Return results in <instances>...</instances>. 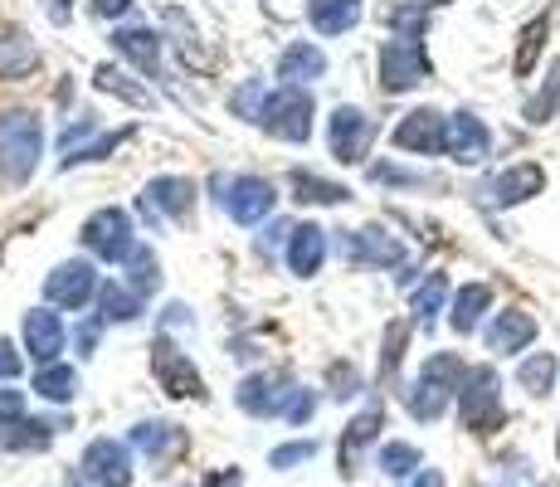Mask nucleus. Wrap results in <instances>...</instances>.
<instances>
[{
    "mask_svg": "<svg viewBox=\"0 0 560 487\" xmlns=\"http://www.w3.org/2000/svg\"><path fill=\"white\" fill-rule=\"evenodd\" d=\"M331 385H337V390H331L337 399H351L361 381H357V371H351V366H331Z\"/></svg>",
    "mask_w": 560,
    "mask_h": 487,
    "instance_id": "obj_41",
    "label": "nucleus"
},
{
    "mask_svg": "<svg viewBox=\"0 0 560 487\" xmlns=\"http://www.w3.org/2000/svg\"><path fill=\"white\" fill-rule=\"evenodd\" d=\"M98 288V274H93L89 258H73V264H59L54 274L45 278V298L49 302H63V308H83Z\"/></svg>",
    "mask_w": 560,
    "mask_h": 487,
    "instance_id": "obj_13",
    "label": "nucleus"
},
{
    "mask_svg": "<svg viewBox=\"0 0 560 487\" xmlns=\"http://www.w3.org/2000/svg\"><path fill=\"white\" fill-rule=\"evenodd\" d=\"M307 20L317 35H347L361 25V0H307Z\"/></svg>",
    "mask_w": 560,
    "mask_h": 487,
    "instance_id": "obj_22",
    "label": "nucleus"
},
{
    "mask_svg": "<svg viewBox=\"0 0 560 487\" xmlns=\"http://www.w3.org/2000/svg\"><path fill=\"white\" fill-rule=\"evenodd\" d=\"M546 30H551L546 15H536L532 25L522 30V45H516V79H526V73L536 69V54H541V45H546Z\"/></svg>",
    "mask_w": 560,
    "mask_h": 487,
    "instance_id": "obj_33",
    "label": "nucleus"
},
{
    "mask_svg": "<svg viewBox=\"0 0 560 487\" xmlns=\"http://www.w3.org/2000/svg\"><path fill=\"white\" fill-rule=\"evenodd\" d=\"M244 478H240V468H230V473H214V478L210 483H205V487H240Z\"/></svg>",
    "mask_w": 560,
    "mask_h": 487,
    "instance_id": "obj_44",
    "label": "nucleus"
},
{
    "mask_svg": "<svg viewBox=\"0 0 560 487\" xmlns=\"http://www.w3.org/2000/svg\"><path fill=\"white\" fill-rule=\"evenodd\" d=\"M371 137H375V123L361 113V107H337L331 113V127H327V142H331V156L337 161H361L365 156V147H371Z\"/></svg>",
    "mask_w": 560,
    "mask_h": 487,
    "instance_id": "obj_11",
    "label": "nucleus"
},
{
    "mask_svg": "<svg viewBox=\"0 0 560 487\" xmlns=\"http://www.w3.org/2000/svg\"><path fill=\"white\" fill-rule=\"evenodd\" d=\"M556 107H560V59L546 69V89L526 103V123H551Z\"/></svg>",
    "mask_w": 560,
    "mask_h": 487,
    "instance_id": "obj_35",
    "label": "nucleus"
},
{
    "mask_svg": "<svg viewBox=\"0 0 560 487\" xmlns=\"http://www.w3.org/2000/svg\"><path fill=\"white\" fill-rule=\"evenodd\" d=\"M264 132L283 142H307L312 137V97L303 89H278L264 107Z\"/></svg>",
    "mask_w": 560,
    "mask_h": 487,
    "instance_id": "obj_5",
    "label": "nucleus"
},
{
    "mask_svg": "<svg viewBox=\"0 0 560 487\" xmlns=\"http://www.w3.org/2000/svg\"><path fill=\"white\" fill-rule=\"evenodd\" d=\"M214 190H220V205L234 214L240 224H264L268 210H273V186H268L264 176H234V181H214Z\"/></svg>",
    "mask_w": 560,
    "mask_h": 487,
    "instance_id": "obj_6",
    "label": "nucleus"
},
{
    "mask_svg": "<svg viewBox=\"0 0 560 487\" xmlns=\"http://www.w3.org/2000/svg\"><path fill=\"white\" fill-rule=\"evenodd\" d=\"M35 390L45 399H59L63 405V399H73V390H79V375H73L69 366H45V371L35 375Z\"/></svg>",
    "mask_w": 560,
    "mask_h": 487,
    "instance_id": "obj_36",
    "label": "nucleus"
},
{
    "mask_svg": "<svg viewBox=\"0 0 560 487\" xmlns=\"http://www.w3.org/2000/svg\"><path fill=\"white\" fill-rule=\"evenodd\" d=\"M20 366H25V361H20V356H15V346H10V341H0V375H5V381H10V375H20Z\"/></svg>",
    "mask_w": 560,
    "mask_h": 487,
    "instance_id": "obj_42",
    "label": "nucleus"
},
{
    "mask_svg": "<svg viewBox=\"0 0 560 487\" xmlns=\"http://www.w3.org/2000/svg\"><path fill=\"white\" fill-rule=\"evenodd\" d=\"M39 142H45V132H39L35 113L0 117V176H5L10 186L30 181V171H35V161H39Z\"/></svg>",
    "mask_w": 560,
    "mask_h": 487,
    "instance_id": "obj_3",
    "label": "nucleus"
},
{
    "mask_svg": "<svg viewBox=\"0 0 560 487\" xmlns=\"http://www.w3.org/2000/svg\"><path fill=\"white\" fill-rule=\"evenodd\" d=\"M536 487H560V483H536Z\"/></svg>",
    "mask_w": 560,
    "mask_h": 487,
    "instance_id": "obj_46",
    "label": "nucleus"
},
{
    "mask_svg": "<svg viewBox=\"0 0 560 487\" xmlns=\"http://www.w3.org/2000/svg\"><path fill=\"white\" fill-rule=\"evenodd\" d=\"M83 483L93 487H132V453L117 439H93L83 453Z\"/></svg>",
    "mask_w": 560,
    "mask_h": 487,
    "instance_id": "obj_9",
    "label": "nucleus"
},
{
    "mask_svg": "<svg viewBox=\"0 0 560 487\" xmlns=\"http://www.w3.org/2000/svg\"><path fill=\"white\" fill-rule=\"evenodd\" d=\"M25 351L35 356L39 366H54V356L63 351V322H59L54 308L25 312Z\"/></svg>",
    "mask_w": 560,
    "mask_h": 487,
    "instance_id": "obj_18",
    "label": "nucleus"
},
{
    "mask_svg": "<svg viewBox=\"0 0 560 487\" xmlns=\"http://www.w3.org/2000/svg\"><path fill=\"white\" fill-rule=\"evenodd\" d=\"M98 89H103V93L127 97V103H132V107H156V93H152V89H142V83H132L122 69H107V63L98 69Z\"/></svg>",
    "mask_w": 560,
    "mask_h": 487,
    "instance_id": "obj_30",
    "label": "nucleus"
},
{
    "mask_svg": "<svg viewBox=\"0 0 560 487\" xmlns=\"http://www.w3.org/2000/svg\"><path fill=\"white\" fill-rule=\"evenodd\" d=\"M98 302H103V312H98L103 322H132L137 312H142V298H137L132 288L113 283V278H107V283L98 288Z\"/></svg>",
    "mask_w": 560,
    "mask_h": 487,
    "instance_id": "obj_28",
    "label": "nucleus"
},
{
    "mask_svg": "<svg viewBox=\"0 0 560 487\" xmlns=\"http://www.w3.org/2000/svg\"><path fill=\"white\" fill-rule=\"evenodd\" d=\"M556 453H560V439H556Z\"/></svg>",
    "mask_w": 560,
    "mask_h": 487,
    "instance_id": "obj_48",
    "label": "nucleus"
},
{
    "mask_svg": "<svg viewBox=\"0 0 560 487\" xmlns=\"http://www.w3.org/2000/svg\"><path fill=\"white\" fill-rule=\"evenodd\" d=\"M293 395H298V385L278 381V375H249L234 399H240V409H249L254 419H268V415H288Z\"/></svg>",
    "mask_w": 560,
    "mask_h": 487,
    "instance_id": "obj_12",
    "label": "nucleus"
},
{
    "mask_svg": "<svg viewBox=\"0 0 560 487\" xmlns=\"http://www.w3.org/2000/svg\"><path fill=\"white\" fill-rule=\"evenodd\" d=\"M492 308V288L488 283H468V288H458V298H454V332H478V322H482V312Z\"/></svg>",
    "mask_w": 560,
    "mask_h": 487,
    "instance_id": "obj_26",
    "label": "nucleus"
},
{
    "mask_svg": "<svg viewBox=\"0 0 560 487\" xmlns=\"http://www.w3.org/2000/svg\"><path fill=\"white\" fill-rule=\"evenodd\" d=\"M264 107H268V97H264V79H249L240 93H234V113L249 117V123H264Z\"/></svg>",
    "mask_w": 560,
    "mask_h": 487,
    "instance_id": "obj_38",
    "label": "nucleus"
},
{
    "mask_svg": "<svg viewBox=\"0 0 560 487\" xmlns=\"http://www.w3.org/2000/svg\"><path fill=\"white\" fill-rule=\"evenodd\" d=\"M429 79V54L419 39H385L381 45V89L409 93Z\"/></svg>",
    "mask_w": 560,
    "mask_h": 487,
    "instance_id": "obj_4",
    "label": "nucleus"
},
{
    "mask_svg": "<svg viewBox=\"0 0 560 487\" xmlns=\"http://www.w3.org/2000/svg\"><path fill=\"white\" fill-rule=\"evenodd\" d=\"M448 156L463 161V166H478V161H488V151H492V132L482 127V117H472V113H454L448 117Z\"/></svg>",
    "mask_w": 560,
    "mask_h": 487,
    "instance_id": "obj_15",
    "label": "nucleus"
},
{
    "mask_svg": "<svg viewBox=\"0 0 560 487\" xmlns=\"http://www.w3.org/2000/svg\"><path fill=\"white\" fill-rule=\"evenodd\" d=\"M312 453H317V443H312V439H303V443H283V449L268 453V463H273V468H288V463H307Z\"/></svg>",
    "mask_w": 560,
    "mask_h": 487,
    "instance_id": "obj_40",
    "label": "nucleus"
},
{
    "mask_svg": "<svg viewBox=\"0 0 560 487\" xmlns=\"http://www.w3.org/2000/svg\"><path fill=\"white\" fill-rule=\"evenodd\" d=\"M127 264H132V288L137 298H142V292H156L161 288V264H156V254H147V248H137L132 258H127Z\"/></svg>",
    "mask_w": 560,
    "mask_h": 487,
    "instance_id": "obj_37",
    "label": "nucleus"
},
{
    "mask_svg": "<svg viewBox=\"0 0 560 487\" xmlns=\"http://www.w3.org/2000/svg\"><path fill=\"white\" fill-rule=\"evenodd\" d=\"M327 73V54L317 45H293L283 49V59H278V79H283V89H303V83L322 79Z\"/></svg>",
    "mask_w": 560,
    "mask_h": 487,
    "instance_id": "obj_21",
    "label": "nucleus"
},
{
    "mask_svg": "<svg viewBox=\"0 0 560 487\" xmlns=\"http://www.w3.org/2000/svg\"><path fill=\"white\" fill-rule=\"evenodd\" d=\"M405 341H409V327H405V322H395V327L385 332V356H381V375H395V366H400V356H405Z\"/></svg>",
    "mask_w": 560,
    "mask_h": 487,
    "instance_id": "obj_39",
    "label": "nucleus"
},
{
    "mask_svg": "<svg viewBox=\"0 0 560 487\" xmlns=\"http://www.w3.org/2000/svg\"><path fill=\"white\" fill-rule=\"evenodd\" d=\"M381 429H385V409L381 405H371L365 415L351 419L347 434H341V473H357V453L365 449V443L381 439Z\"/></svg>",
    "mask_w": 560,
    "mask_h": 487,
    "instance_id": "obj_24",
    "label": "nucleus"
},
{
    "mask_svg": "<svg viewBox=\"0 0 560 487\" xmlns=\"http://www.w3.org/2000/svg\"><path fill=\"white\" fill-rule=\"evenodd\" d=\"M93 5H98V15L117 20V15H122V10H127V5H132V0H93Z\"/></svg>",
    "mask_w": 560,
    "mask_h": 487,
    "instance_id": "obj_43",
    "label": "nucleus"
},
{
    "mask_svg": "<svg viewBox=\"0 0 560 487\" xmlns=\"http://www.w3.org/2000/svg\"><path fill=\"white\" fill-rule=\"evenodd\" d=\"M347 258H357V264L395 268V264H405V248H400V240H395L390 230H381V224H365V230L347 234Z\"/></svg>",
    "mask_w": 560,
    "mask_h": 487,
    "instance_id": "obj_16",
    "label": "nucleus"
},
{
    "mask_svg": "<svg viewBox=\"0 0 560 487\" xmlns=\"http://www.w3.org/2000/svg\"><path fill=\"white\" fill-rule=\"evenodd\" d=\"M322 258H327V234H322L317 224H293V240H288V268H293L298 278H312L322 268Z\"/></svg>",
    "mask_w": 560,
    "mask_h": 487,
    "instance_id": "obj_20",
    "label": "nucleus"
},
{
    "mask_svg": "<svg viewBox=\"0 0 560 487\" xmlns=\"http://www.w3.org/2000/svg\"><path fill=\"white\" fill-rule=\"evenodd\" d=\"M83 244H89L98 258H107V264H122V258L137 254L132 224H127L122 210H98V214H93V220L83 224Z\"/></svg>",
    "mask_w": 560,
    "mask_h": 487,
    "instance_id": "obj_8",
    "label": "nucleus"
},
{
    "mask_svg": "<svg viewBox=\"0 0 560 487\" xmlns=\"http://www.w3.org/2000/svg\"><path fill=\"white\" fill-rule=\"evenodd\" d=\"M458 419L472 434H492L502 425V381L492 366H468L458 385Z\"/></svg>",
    "mask_w": 560,
    "mask_h": 487,
    "instance_id": "obj_2",
    "label": "nucleus"
},
{
    "mask_svg": "<svg viewBox=\"0 0 560 487\" xmlns=\"http://www.w3.org/2000/svg\"><path fill=\"white\" fill-rule=\"evenodd\" d=\"M35 63H39V54L20 30H0V79H25Z\"/></svg>",
    "mask_w": 560,
    "mask_h": 487,
    "instance_id": "obj_25",
    "label": "nucleus"
},
{
    "mask_svg": "<svg viewBox=\"0 0 560 487\" xmlns=\"http://www.w3.org/2000/svg\"><path fill=\"white\" fill-rule=\"evenodd\" d=\"M541 190H546V171L536 166V161H522V166H512V171H502V176L488 181V200L492 205H522V200H532V195H541Z\"/></svg>",
    "mask_w": 560,
    "mask_h": 487,
    "instance_id": "obj_17",
    "label": "nucleus"
},
{
    "mask_svg": "<svg viewBox=\"0 0 560 487\" xmlns=\"http://www.w3.org/2000/svg\"><path fill=\"white\" fill-rule=\"evenodd\" d=\"M395 147L434 156V151L448 147V117L434 113V107H415V113H405V123L395 127Z\"/></svg>",
    "mask_w": 560,
    "mask_h": 487,
    "instance_id": "obj_10",
    "label": "nucleus"
},
{
    "mask_svg": "<svg viewBox=\"0 0 560 487\" xmlns=\"http://www.w3.org/2000/svg\"><path fill=\"white\" fill-rule=\"evenodd\" d=\"M463 375H468V366H463L454 351H439V356H429V361H424V371H419V381L409 385V395H405L409 415H415V419H424V425H434V419L448 409V399L458 395Z\"/></svg>",
    "mask_w": 560,
    "mask_h": 487,
    "instance_id": "obj_1",
    "label": "nucleus"
},
{
    "mask_svg": "<svg viewBox=\"0 0 560 487\" xmlns=\"http://www.w3.org/2000/svg\"><path fill=\"white\" fill-rule=\"evenodd\" d=\"M69 487H89V483H69Z\"/></svg>",
    "mask_w": 560,
    "mask_h": 487,
    "instance_id": "obj_47",
    "label": "nucleus"
},
{
    "mask_svg": "<svg viewBox=\"0 0 560 487\" xmlns=\"http://www.w3.org/2000/svg\"><path fill=\"white\" fill-rule=\"evenodd\" d=\"M190 205H196V181L186 176H156L152 186L142 190V214L147 220H161V214H190Z\"/></svg>",
    "mask_w": 560,
    "mask_h": 487,
    "instance_id": "obj_14",
    "label": "nucleus"
},
{
    "mask_svg": "<svg viewBox=\"0 0 560 487\" xmlns=\"http://www.w3.org/2000/svg\"><path fill=\"white\" fill-rule=\"evenodd\" d=\"M132 443L147 453V459H166V453H176L180 443H186V434H180V429H171V425H137Z\"/></svg>",
    "mask_w": 560,
    "mask_h": 487,
    "instance_id": "obj_29",
    "label": "nucleus"
},
{
    "mask_svg": "<svg viewBox=\"0 0 560 487\" xmlns=\"http://www.w3.org/2000/svg\"><path fill=\"white\" fill-rule=\"evenodd\" d=\"M444 298H448V278H444V274H429V283H424V288H415L409 308H415V317L429 327V322L439 317V308H444Z\"/></svg>",
    "mask_w": 560,
    "mask_h": 487,
    "instance_id": "obj_31",
    "label": "nucleus"
},
{
    "mask_svg": "<svg viewBox=\"0 0 560 487\" xmlns=\"http://www.w3.org/2000/svg\"><path fill=\"white\" fill-rule=\"evenodd\" d=\"M69 10H73V0H49V15L54 20H69Z\"/></svg>",
    "mask_w": 560,
    "mask_h": 487,
    "instance_id": "obj_45",
    "label": "nucleus"
},
{
    "mask_svg": "<svg viewBox=\"0 0 560 487\" xmlns=\"http://www.w3.org/2000/svg\"><path fill=\"white\" fill-rule=\"evenodd\" d=\"M375 459H381V468L390 473V478H409V473L424 468V459H419L415 443H385V449L375 453Z\"/></svg>",
    "mask_w": 560,
    "mask_h": 487,
    "instance_id": "obj_34",
    "label": "nucleus"
},
{
    "mask_svg": "<svg viewBox=\"0 0 560 487\" xmlns=\"http://www.w3.org/2000/svg\"><path fill=\"white\" fill-rule=\"evenodd\" d=\"M152 375H156V385L166 390V395H176V399H205V381L196 375V366L186 361V351H176L171 346V337H156L152 341Z\"/></svg>",
    "mask_w": 560,
    "mask_h": 487,
    "instance_id": "obj_7",
    "label": "nucleus"
},
{
    "mask_svg": "<svg viewBox=\"0 0 560 487\" xmlns=\"http://www.w3.org/2000/svg\"><path fill=\"white\" fill-rule=\"evenodd\" d=\"M532 341H536V317H532V312L508 308V312H498V317H492V327H488V346H492L498 356L526 351Z\"/></svg>",
    "mask_w": 560,
    "mask_h": 487,
    "instance_id": "obj_19",
    "label": "nucleus"
},
{
    "mask_svg": "<svg viewBox=\"0 0 560 487\" xmlns=\"http://www.w3.org/2000/svg\"><path fill=\"white\" fill-rule=\"evenodd\" d=\"M556 371H560L556 356L551 351H536V356H526V361H522V371H516V385H522L532 399H541V395H551Z\"/></svg>",
    "mask_w": 560,
    "mask_h": 487,
    "instance_id": "obj_27",
    "label": "nucleus"
},
{
    "mask_svg": "<svg viewBox=\"0 0 560 487\" xmlns=\"http://www.w3.org/2000/svg\"><path fill=\"white\" fill-rule=\"evenodd\" d=\"M293 190H298V200H312V205H337L351 195L347 186H331V181L312 176V171H293Z\"/></svg>",
    "mask_w": 560,
    "mask_h": 487,
    "instance_id": "obj_32",
    "label": "nucleus"
},
{
    "mask_svg": "<svg viewBox=\"0 0 560 487\" xmlns=\"http://www.w3.org/2000/svg\"><path fill=\"white\" fill-rule=\"evenodd\" d=\"M113 49L122 54V59H132L142 73H156V63H161V39L147 25H122L113 35Z\"/></svg>",
    "mask_w": 560,
    "mask_h": 487,
    "instance_id": "obj_23",
    "label": "nucleus"
}]
</instances>
